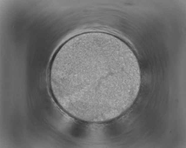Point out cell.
I'll return each instance as SVG.
<instances>
[{
	"mask_svg": "<svg viewBox=\"0 0 186 148\" xmlns=\"http://www.w3.org/2000/svg\"><path fill=\"white\" fill-rule=\"evenodd\" d=\"M140 70L126 49L105 38L84 39L57 54L50 72L57 100L77 120L105 122L131 106Z\"/></svg>",
	"mask_w": 186,
	"mask_h": 148,
	"instance_id": "6da1fadb",
	"label": "cell"
}]
</instances>
